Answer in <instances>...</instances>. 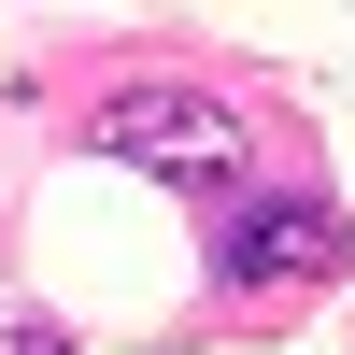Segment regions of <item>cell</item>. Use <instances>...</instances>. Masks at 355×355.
I'll return each mask as SVG.
<instances>
[{"label":"cell","instance_id":"7a4b0ae2","mask_svg":"<svg viewBox=\"0 0 355 355\" xmlns=\"http://www.w3.org/2000/svg\"><path fill=\"white\" fill-rule=\"evenodd\" d=\"M284 270H341V214L299 185H242L227 199V284H284Z\"/></svg>","mask_w":355,"mask_h":355},{"label":"cell","instance_id":"6da1fadb","mask_svg":"<svg viewBox=\"0 0 355 355\" xmlns=\"http://www.w3.org/2000/svg\"><path fill=\"white\" fill-rule=\"evenodd\" d=\"M85 142L128 157V171H171V185H242V114L214 85H114L85 114Z\"/></svg>","mask_w":355,"mask_h":355}]
</instances>
